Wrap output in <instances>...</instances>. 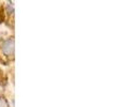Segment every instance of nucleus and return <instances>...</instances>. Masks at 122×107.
Here are the masks:
<instances>
[{"label": "nucleus", "mask_w": 122, "mask_h": 107, "mask_svg": "<svg viewBox=\"0 0 122 107\" xmlns=\"http://www.w3.org/2000/svg\"><path fill=\"white\" fill-rule=\"evenodd\" d=\"M14 49H15V45H14V40L13 39H8L3 42L2 44V53L6 56H13L14 54Z\"/></svg>", "instance_id": "1"}, {"label": "nucleus", "mask_w": 122, "mask_h": 107, "mask_svg": "<svg viewBox=\"0 0 122 107\" xmlns=\"http://www.w3.org/2000/svg\"><path fill=\"white\" fill-rule=\"evenodd\" d=\"M0 107H6V103L3 100H0Z\"/></svg>", "instance_id": "2"}]
</instances>
